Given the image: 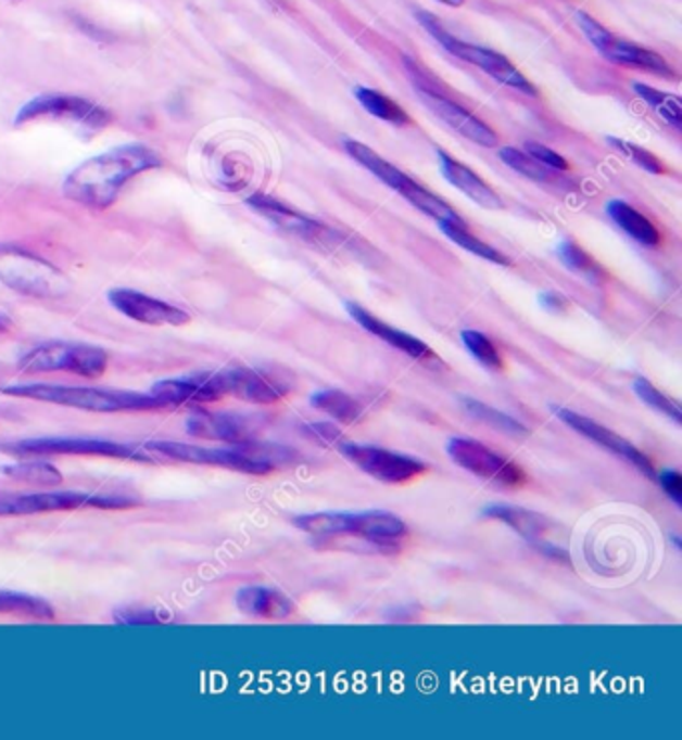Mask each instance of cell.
I'll return each instance as SVG.
<instances>
[{
  "instance_id": "ffe728a7",
  "label": "cell",
  "mask_w": 682,
  "mask_h": 740,
  "mask_svg": "<svg viewBox=\"0 0 682 740\" xmlns=\"http://www.w3.org/2000/svg\"><path fill=\"white\" fill-rule=\"evenodd\" d=\"M235 602H237L240 613L254 616V618L285 621L294 614V602L277 588H240Z\"/></svg>"
},
{
  "instance_id": "484cf974",
  "label": "cell",
  "mask_w": 682,
  "mask_h": 740,
  "mask_svg": "<svg viewBox=\"0 0 682 740\" xmlns=\"http://www.w3.org/2000/svg\"><path fill=\"white\" fill-rule=\"evenodd\" d=\"M396 192L403 194L411 205L418 208V210H420L422 215H427V217L434 218V220H439V222L446 220V222L465 225L453 206L446 205L443 199H439L437 194H432V192L427 191V189H422V187L417 184L413 179L406 180L405 184Z\"/></svg>"
},
{
  "instance_id": "60d3db41",
  "label": "cell",
  "mask_w": 682,
  "mask_h": 740,
  "mask_svg": "<svg viewBox=\"0 0 682 740\" xmlns=\"http://www.w3.org/2000/svg\"><path fill=\"white\" fill-rule=\"evenodd\" d=\"M527 153L531 154L532 158H536L541 165L555 168V170H569V161L563 158L560 154L555 153L553 149L539 144V142H529L527 144Z\"/></svg>"
},
{
  "instance_id": "836d02e7",
  "label": "cell",
  "mask_w": 682,
  "mask_h": 740,
  "mask_svg": "<svg viewBox=\"0 0 682 740\" xmlns=\"http://www.w3.org/2000/svg\"><path fill=\"white\" fill-rule=\"evenodd\" d=\"M463 343L468 348V353L479 360L480 365H484L487 369L503 370L505 369V360L501 357L498 348L494 346L493 341L479 331H463Z\"/></svg>"
},
{
  "instance_id": "52a82bcc",
  "label": "cell",
  "mask_w": 682,
  "mask_h": 740,
  "mask_svg": "<svg viewBox=\"0 0 682 740\" xmlns=\"http://www.w3.org/2000/svg\"><path fill=\"white\" fill-rule=\"evenodd\" d=\"M109 367V355L92 345L47 343L37 346L18 360V369L28 374L38 372H73L85 379H101Z\"/></svg>"
},
{
  "instance_id": "6da1fadb",
  "label": "cell",
  "mask_w": 682,
  "mask_h": 740,
  "mask_svg": "<svg viewBox=\"0 0 682 740\" xmlns=\"http://www.w3.org/2000/svg\"><path fill=\"white\" fill-rule=\"evenodd\" d=\"M163 166L161 156L147 144H125L92 156L66 177L63 191L71 201L92 208L113 205L128 180Z\"/></svg>"
},
{
  "instance_id": "8992f818",
  "label": "cell",
  "mask_w": 682,
  "mask_h": 740,
  "mask_svg": "<svg viewBox=\"0 0 682 740\" xmlns=\"http://www.w3.org/2000/svg\"><path fill=\"white\" fill-rule=\"evenodd\" d=\"M137 502L121 495H90V493H0V516H26L40 512L78 511V509H102L121 511L130 509Z\"/></svg>"
},
{
  "instance_id": "2e32d148",
  "label": "cell",
  "mask_w": 682,
  "mask_h": 740,
  "mask_svg": "<svg viewBox=\"0 0 682 740\" xmlns=\"http://www.w3.org/2000/svg\"><path fill=\"white\" fill-rule=\"evenodd\" d=\"M555 414L565 424H569L570 429H574L577 433H581L589 441H593L594 445L607 448L608 452H612V455H617L620 459L631 462L646 476L653 479L657 474L655 473V467H653V460L648 459L645 452H641L639 448L629 443L627 438L619 436L615 431H610L607 426H603V424H598L593 419L579 414L574 410L555 409Z\"/></svg>"
},
{
  "instance_id": "9c48e42d",
  "label": "cell",
  "mask_w": 682,
  "mask_h": 740,
  "mask_svg": "<svg viewBox=\"0 0 682 740\" xmlns=\"http://www.w3.org/2000/svg\"><path fill=\"white\" fill-rule=\"evenodd\" d=\"M147 450L165 460L216 467V469H227L235 473L254 474V476H263L275 471V464L256 459L240 445L232 448H204L189 445V443H175V441H154L147 445Z\"/></svg>"
},
{
  "instance_id": "8fae6325",
  "label": "cell",
  "mask_w": 682,
  "mask_h": 740,
  "mask_svg": "<svg viewBox=\"0 0 682 740\" xmlns=\"http://www.w3.org/2000/svg\"><path fill=\"white\" fill-rule=\"evenodd\" d=\"M577 21L581 25L582 33L586 35V39L593 42L594 49L601 52L605 59H608L610 63L636 68V71H646V73H653L658 77H672L674 75L670 64L660 54L643 49V47L629 42V40L619 39L617 35H612L601 23H596L593 16L579 13Z\"/></svg>"
},
{
  "instance_id": "ba28073f",
  "label": "cell",
  "mask_w": 682,
  "mask_h": 740,
  "mask_svg": "<svg viewBox=\"0 0 682 740\" xmlns=\"http://www.w3.org/2000/svg\"><path fill=\"white\" fill-rule=\"evenodd\" d=\"M38 120L68 123L83 130L99 132L113 123V115L101 104L90 103L80 97L42 94L28 101L18 111V115L14 116V125L23 127L26 123H38Z\"/></svg>"
},
{
  "instance_id": "4fadbf2b",
  "label": "cell",
  "mask_w": 682,
  "mask_h": 740,
  "mask_svg": "<svg viewBox=\"0 0 682 740\" xmlns=\"http://www.w3.org/2000/svg\"><path fill=\"white\" fill-rule=\"evenodd\" d=\"M449 455L460 469L477 474L480 479L494 481L505 486H522L527 483V473L517 462L501 457L493 448L482 445L480 441L456 436L449 441Z\"/></svg>"
},
{
  "instance_id": "44dd1931",
  "label": "cell",
  "mask_w": 682,
  "mask_h": 740,
  "mask_svg": "<svg viewBox=\"0 0 682 740\" xmlns=\"http://www.w3.org/2000/svg\"><path fill=\"white\" fill-rule=\"evenodd\" d=\"M346 308H349L351 317H353V319L356 320V322H358V324H361L365 331L370 332V334H375V336H379L380 341L389 343V345L394 346V348L403 350V353L408 355V357L418 358V360H429V358H434L432 350H430V346L425 345V343H422L420 339H417V336H413V334H408V332L394 329V327L387 324L384 320L377 319L375 315H370L368 310H365L363 307H358V305L349 303Z\"/></svg>"
},
{
  "instance_id": "603a6c76",
  "label": "cell",
  "mask_w": 682,
  "mask_h": 740,
  "mask_svg": "<svg viewBox=\"0 0 682 740\" xmlns=\"http://www.w3.org/2000/svg\"><path fill=\"white\" fill-rule=\"evenodd\" d=\"M484 514L489 519L505 523L506 526H510L513 531H517L518 535H522L529 540H539L541 536L551 531V521L546 516L539 514V512L520 509V507L494 505V507H489Z\"/></svg>"
},
{
  "instance_id": "30bf717a",
  "label": "cell",
  "mask_w": 682,
  "mask_h": 740,
  "mask_svg": "<svg viewBox=\"0 0 682 740\" xmlns=\"http://www.w3.org/2000/svg\"><path fill=\"white\" fill-rule=\"evenodd\" d=\"M0 450L14 457H106V459L144 460L139 448L99 441V438H26L0 445Z\"/></svg>"
},
{
  "instance_id": "d4e9b609",
  "label": "cell",
  "mask_w": 682,
  "mask_h": 740,
  "mask_svg": "<svg viewBox=\"0 0 682 740\" xmlns=\"http://www.w3.org/2000/svg\"><path fill=\"white\" fill-rule=\"evenodd\" d=\"M344 149L358 165L365 166L367 170H370V175L382 180L387 187H391L392 191H399L406 180L411 179L401 168H396L389 161H384L380 154L375 153L370 146L363 144V142L344 141Z\"/></svg>"
},
{
  "instance_id": "5b68a950",
  "label": "cell",
  "mask_w": 682,
  "mask_h": 740,
  "mask_svg": "<svg viewBox=\"0 0 682 740\" xmlns=\"http://www.w3.org/2000/svg\"><path fill=\"white\" fill-rule=\"evenodd\" d=\"M417 18L418 23L425 26V30H429L430 37L439 40L444 49L451 52L453 56H456V59L479 66L487 75H491L494 80H498L501 85H506L510 89L520 90L525 94L536 97V89H534L531 80L525 77L517 66L510 63L503 54L491 51V49H484V47H477V44H468L465 40L456 39L455 35H451L434 14L420 11V13H417Z\"/></svg>"
},
{
  "instance_id": "f1b7e54d",
  "label": "cell",
  "mask_w": 682,
  "mask_h": 740,
  "mask_svg": "<svg viewBox=\"0 0 682 740\" xmlns=\"http://www.w3.org/2000/svg\"><path fill=\"white\" fill-rule=\"evenodd\" d=\"M249 206H253L256 213H261L263 217L273 220L280 229L294 230V232H306V229H313L315 222L306 220V218L296 215L289 206L278 203L270 196L265 194H254L249 199Z\"/></svg>"
},
{
  "instance_id": "bcb514c9",
  "label": "cell",
  "mask_w": 682,
  "mask_h": 740,
  "mask_svg": "<svg viewBox=\"0 0 682 740\" xmlns=\"http://www.w3.org/2000/svg\"><path fill=\"white\" fill-rule=\"evenodd\" d=\"M439 2L449 4V7H463V4H465V0H439Z\"/></svg>"
},
{
  "instance_id": "74e56055",
  "label": "cell",
  "mask_w": 682,
  "mask_h": 740,
  "mask_svg": "<svg viewBox=\"0 0 682 740\" xmlns=\"http://www.w3.org/2000/svg\"><path fill=\"white\" fill-rule=\"evenodd\" d=\"M634 391H636V395L645 400L648 407H653L658 412L667 414L674 422L682 421V412L679 409V405L669 396L662 395L655 384L648 383L646 379H636L634 381Z\"/></svg>"
},
{
  "instance_id": "f546056e",
  "label": "cell",
  "mask_w": 682,
  "mask_h": 740,
  "mask_svg": "<svg viewBox=\"0 0 682 740\" xmlns=\"http://www.w3.org/2000/svg\"><path fill=\"white\" fill-rule=\"evenodd\" d=\"M313 407L329 414L330 419L334 421L344 422V424H353V422L361 419V405L354 400L353 396L330 388V391H320L311 398Z\"/></svg>"
},
{
  "instance_id": "e575fe53",
  "label": "cell",
  "mask_w": 682,
  "mask_h": 740,
  "mask_svg": "<svg viewBox=\"0 0 682 740\" xmlns=\"http://www.w3.org/2000/svg\"><path fill=\"white\" fill-rule=\"evenodd\" d=\"M465 407H467L468 412H470L472 417H477L479 421L484 422V424H489V426H493V429L501 431V433H527V429H525L520 422L515 421L513 417H508V414L501 412V410L491 409V407L482 405V403H479V400L467 398V400H465Z\"/></svg>"
},
{
  "instance_id": "277c9868",
  "label": "cell",
  "mask_w": 682,
  "mask_h": 740,
  "mask_svg": "<svg viewBox=\"0 0 682 740\" xmlns=\"http://www.w3.org/2000/svg\"><path fill=\"white\" fill-rule=\"evenodd\" d=\"M0 282L33 298H61L71 291L63 270L18 246L0 244Z\"/></svg>"
},
{
  "instance_id": "7c38bea8",
  "label": "cell",
  "mask_w": 682,
  "mask_h": 740,
  "mask_svg": "<svg viewBox=\"0 0 682 740\" xmlns=\"http://www.w3.org/2000/svg\"><path fill=\"white\" fill-rule=\"evenodd\" d=\"M337 447L341 450L342 457L354 462L361 471L387 485H406L429 471V467L422 460L399 455L387 448L354 445L346 441H341Z\"/></svg>"
},
{
  "instance_id": "d6a6232c",
  "label": "cell",
  "mask_w": 682,
  "mask_h": 740,
  "mask_svg": "<svg viewBox=\"0 0 682 740\" xmlns=\"http://www.w3.org/2000/svg\"><path fill=\"white\" fill-rule=\"evenodd\" d=\"M634 92L645 101V103L651 104L658 115L662 116L667 123L674 125V127H681L682 125V109L681 101L672 94H667L662 90L653 89V87H646L643 82H634Z\"/></svg>"
},
{
  "instance_id": "3957f363",
  "label": "cell",
  "mask_w": 682,
  "mask_h": 740,
  "mask_svg": "<svg viewBox=\"0 0 682 740\" xmlns=\"http://www.w3.org/2000/svg\"><path fill=\"white\" fill-rule=\"evenodd\" d=\"M294 524L318 538L354 536L367 540L375 547L394 549L408 535L406 524L391 512H315L299 516Z\"/></svg>"
},
{
  "instance_id": "f35d334b",
  "label": "cell",
  "mask_w": 682,
  "mask_h": 740,
  "mask_svg": "<svg viewBox=\"0 0 682 740\" xmlns=\"http://www.w3.org/2000/svg\"><path fill=\"white\" fill-rule=\"evenodd\" d=\"M608 142H610L622 156H627L629 161H632L636 166H641L646 173H651V175H665V173H667V166L662 165L655 154L648 153L645 149H641L639 144L620 141V139H615V137H610Z\"/></svg>"
},
{
  "instance_id": "d6986e66",
  "label": "cell",
  "mask_w": 682,
  "mask_h": 740,
  "mask_svg": "<svg viewBox=\"0 0 682 740\" xmlns=\"http://www.w3.org/2000/svg\"><path fill=\"white\" fill-rule=\"evenodd\" d=\"M418 97L429 106L430 113L439 116L449 127L455 128L456 132L468 141L477 142L480 146H494L498 141L493 128L484 125L477 116L470 115L460 104L449 101L443 94L418 87Z\"/></svg>"
},
{
  "instance_id": "4316f807",
  "label": "cell",
  "mask_w": 682,
  "mask_h": 740,
  "mask_svg": "<svg viewBox=\"0 0 682 740\" xmlns=\"http://www.w3.org/2000/svg\"><path fill=\"white\" fill-rule=\"evenodd\" d=\"M0 614H11L33 621H52L54 611L47 600L30 597L18 590H2L0 588Z\"/></svg>"
},
{
  "instance_id": "b9f144b4",
  "label": "cell",
  "mask_w": 682,
  "mask_h": 740,
  "mask_svg": "<svg viewBox=\"0 0 682 740\" xmlns=\"http://www.w3.org/2000/svg\"><path fill=\"white\" fill-rule=\"evenodd\" d=\"M660 486L677 505H682V476L679 471H665L660 474Z\"/></svg>"
},
{
  "instance_id": "7dc6e473",
  "label": "cell",
  "mask_w": 682,
  "mask_h": 740,
  "mask_svg": "<svg viewBox=\"0 0 682 740\" xmlns=\"http://www.w3.org/2000/svg\"><path fill=\"white\" fill-rule=\"evenodd\" d=\"M11 2H21V0H11Z\"/></svg>"
},
{
  "instance_id": "5bb4252c",
  "label": "cell",
  "mask_w": 682,
  "mask_h": 740,
  "mask_svg": "<svg viewBox=\"0 0 682 740\" xmlns=\"http://www.w3.org/2000/svg\"><path fill=\"white\" fill-rule=\"evenodd\" d=\"M223 395L235 396L253 405H273L289 393L287 384L265 370L251 367H230L216 372Z\"/></svg>"
},
{
  "instance_id": "7a4b0ae2",
  "label": "cell",
  "mask_w": 682,
  "mask_h": 740,
  "mask_svg": "<svg viewBox=\"0 0 682 740\" xmlns=\"http://www.w3.org/2000/svg\"><path fill=\"white\" fill-rule=\"evenodd\" d=\"M0 393L71 407V409L89 410V412H139V410L163 409V405L151 393L144 395V393L92 388V386H64V384L47 383L11 384V386L0 388Z\"/></svg>"
},
{
  "instance_id": "9a60e30c",
  "label": "cell",
  "mask_w": 682,
  "mask_h": 740,
  "mask_svg": "<svg viewBox=\"0 0 682 740\" xmlns=\"http://www.w3.org/2000/svg\"><path fill=\"white\" fill-rule=\"evenodd\" d=\"M109 303L128 319L149 327H185L190 322L187 310L130 289H113Z\"/></svg>"
},
{
  "instance_id": "d590c367",
  "label": "cell",
  "mask_w": 682,
  "mask_h": 740,
  "mask_svg": "<svg viewBox=\"0 0 682 740\" xmlns=\"http://www.w3.org/2000/svg\"><path fill=\"white\" fill-rule=\"evenodd\" d=\"M501 161L527 179L536 180V182L551 180V173L546 170L548 166L541 165L536 158H532L531 154L522 153L513 146H506L501 151Z\"/></svg>"
},
{
  "instance_id": "e0dca14e",
  "label": "cell",
  "mask_w": 682,
  "mask_h": 740,
  "mask_svg": "<svg viewBox=\"0 0 682 740\" xmlns=\"http://www.w3.org/2000/svg\"><path fill=\"white\" fill-rule=\"evenodd\" d=\"M151 395L163 405V409L177 407H194L204 403H216L223 395V388L216 379V372H204L182 379H166L152 386Z\"/></svg>"
},
{
  "instance_id": "ee69618b",
  "label": "cell",
  "mask_w": 682,
  "mask_h": 740,
  "mask_svg": "<svg viewBox=\"0 0 682 740\" xmlns=\"http://www.w3.org/2000/svg\"><path fill=\"white\" fill-rule=\"evenodd\" d=\"M541 301H543L544 307L551 308V310H565V308L569 307L567 298L560 296V294L546 293L541 296Z\"/></svg>"
},
{
  "instance_id": "83f0119b",
  "label": "cell",
  "mask_w": 682,
  "mask_h": 740,
  "mask_svg": "<svg viewBox=\"0 0 682 740\" xmlns=\"http://www.w3.org/2000/svg\"><path fill=\"white\" fill-rule=\"evenodd\" d=\"M354 97H356L358 103L363 104V109L367 113L377 116V118L384 120V123H391V125H396V127H408L413 123V118L406 115L403 106H399V104L391 101L387 94H382L379 90L356 87L354 89Z\"/></svg>"
},
{
  "instance_id": "ab89813d",
  "label": "cell",
  "mask_w": 682,
  "mask_h": 740,
  "mask_svg": "<svg viewBox=\"0 0 682 740\" xmlns=\"http://www.w3.org/2000/svg\"><path fill=\"white\" fill-rule=\"evenodd\" d=\"M116 623L121 625H161L163 618L161 614L152 609H123L114 614Z\"/></svg>"
},
{
  "instance_id": "f6af8a7d",
  "label": "cell",
  "mask_w": 682,
  "mask_h": 740,
  "mask_svg": "<svg viewBox=\"0 0 682 740\" xmlns=\"http://www.w3.org/2000/svg\"><path fill=\"white\" fill-rule=\"evenodd\" d=\"M13 331V320L9 319L7 315H0V334Z\"/></svg>"
},
{
  "instance_id": "4dcf8cb0",
  "label": "cell",
  "mask_w": 682,
  "mask_h": 740,
  "mask_svg": "<svg viewBox=\"0 0 682 740\" xmlns=\"http://www.w3.org/2000/svg\"><path fill=\"white\" fill-rule=\"evenodd\" d=\"M441 225V230L444 234L453 241V243L463 246L468 253L472 255L480 256L484 260H491L494 265H501V267H510V258H506L501 251L493 248L491 244L482 243L480 239H477L472 232H468L465 225H458V222H439Z\"/></svg>"
},
{
  "instance_id": "ac0fdd59",
  "label": "cell",
  "mask_w": 682,
  "mask_h": 740,
  "mask_svg": "<svg viewBox=\"0 0 682 740\" xmlns=\"http://www.w3.org/2000/svg\"><path fill=\"white\" fill-rule=\"evenodd\" d=\"M187 433L204 438V441H220L232 447L253 443L254 429L251 422L240 414L227 412H209L194 409L187 419Z\"/></svg>"
},
{
  "instance_id": "7402d4cb",
  "label": "cell",
  "mask_w": 682,
  "mask_h": 740,
  "mask_svg": "<svg viewBox=\"0 0 682 740\" xmlns=\"http://www.w3.org/2000/svg\"><path fill=\"white\" fill-rule=\"evenodd\" d=\"M439 165H441V173H443L444 179L449 180L463 194H467L472 203H477L482 208H491V210L503 208V201H501V196L496 194V191L491 189L484 180L480 179L479 175H475L468 166L458 163L455 158H451L443 151L439 153Z\"/></svg>"
},
{
  "instance_id": "1f68e13d",
  "label": "cell",
  "mask_w": 682,
  "mask_h": 740,
  "mask_svg": "<svg viewBox=\"0 0 682 740\" xmlns=\"http://www.w3.org/2000/svg\"><path fill=\"white\" fill-rule=\"evenodd\" d=\"M2 473L14 481H23L28 485L56 486L63 483V474L49 462H21L4 467Z\"/></svg>"
},
{
  "instance_id": "7bdbcfd3",
  "label": "cell",
  "mask_w": 682,
  "mask_h": 740,
  "mask_svg": "<svg viewBox=\"0 0 682 740\" xmlns=\"http://www.w3.org/2000/svg\"><path fill=\"white\" fill-rule=\"evenodd\" d=\"M308 429L313 431V434H315L316 438H318L320 443L330 445V447H337V445H339V443L342 441L341 431H339L334 424H330V422H318V424H311Z\"/></svg>"
},
{
  "instance_id": "cb8c5ba5",
  "label": "cell",
  "mask_w": 682,
  "mask_h": 740,
  "mask_svg": "<svg viewBox=\"0 0 682 740\" xmlns=\"http://www.w3.org/2000/svg\"><path fill=\"white\" fill-rule=\"evenodd\" d=\"M608 215L634 241H639L645 246H657L660 243V232H658L657 227L645 215H641L636 208H632L629 203L612 201L608 205Z\"/></svg>"
},
{
  "instance_id": "8d00e7d4",
  "label": "cell",
  "mask_w": 682,
  "mask_h": 740,
  "mask_svg": "<svg viewBox=\"0 0 682 740\" xmlns=\"http://www.w3.org/2000/svg\"><path fill=\"white\" fill-rule=\"evenodd\" d=\"M558 255H560V260L574 272H579L582 277L591 279V281H598L603 277L601 268L594 263L591 256L586 255L582 251L581 246L572 241H565V243L558 246Z\"/></svg>"
}]
</instances>
